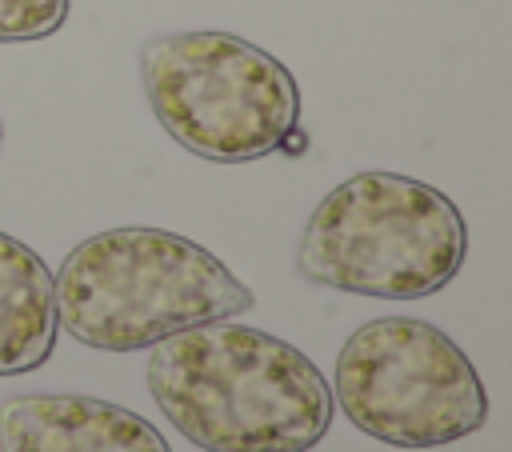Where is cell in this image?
Segmentation results:
<instances>
[{
  "mask_svg": "<svg viewBox=\"0 0 512 452\" xmlns=\"http://www.w3.org/2000/svg\"><path fill=\"white\" fill-rule=\"evenodd\" d=\"M0 144H4V128H0Z\"/></svg>",
  "mask_w": 512,
  "mask_h": 452,
  "instance_id": "cell-9",
  "label": "cell"
},
{
  "mask_svg": "<svg viewBox=\"0 0 512 452\" xmlns=\"http://www.w3.org/2000/svg\"><path fill=\"white\" fill-rule=\"evenodd\" d=\"M56 288L48 264L0 232V376L40 368L56 348Z\"/></svg>",
  "mask_w": 512,
  "mask_h": 452,
  "instance_id": "cell-7",
  "label": "cell"
},
{
  "mask_svg": "<svg viewBox=\"0 0 512 452\" xmlns=\"http://www.w3.org/2000/svg\"><path fill=\"white\" fill-rule=\"evenodd\" d=\"M52 288L64 332L100 352L152 348L172 332L232 320L256 304L244 280L204 244L132 224L80 240Z\"/></svg>",
  "mask_w": 512,
  "mask_h": 452,
  "instance_id": "cell-2",
  "label": "cell"
},
{
  "mask_svg": "<svg viewBox=\"0 0 512 452\" xmlns=\"http://www.w3.org/2000/svg\"><path fill=\"white\" fill-rule=\"evenodd\" d=\"M464 256V216L440 188L400 172H356L312 208L296 268L336 292L420 300L448 288Z\"/></svg>",
  "mask_w": 512,
  "mask_h": 452,
  "instance_id": "cell-3",
  "label": "cell"
},
{
  "mask_svg": "<svg viewBox=\"0 0 512 452\" xmlns=\"http://www.w3.org/2000/svg\"><path fill=\"white\" fill-rule=\"evenodd\" d=\"M148 392L204 452H308L336 412L324 372L296 344L232 320L156 340Z\"/></svg>",
  "mask_w": 512,
  "mask_h": 452,
  "instance_id": "cell-1",
  "label": "cell"
},
{
  "mask_svg": "<svg viewBox=\"0 0 512 452\" xmlns=\"http://www.w3.org/2000/svg\"><path fill=\"white\" fill-rule=\"evenodd\" d=\"M72 0H0V44L44 40L64 28Z\"/></svg>",
  "mask_w": 512,
  "mask_h": 452,
  "instance_id": "cell-8",
  "label": "cell"
},
{
  "mask_svg": "<svg viewBox=\"0 0 512 452\" xmlns=\"http://www.w3.org/2000/svg\"><path fill=\"white\" fill-rule=\"evenodd\" d=\"M332 404L392 448H444L488 420V392L464 348L412 316L368 320L344 340Z\"/></svg>",
  "mask_w": 512,
  "mask_h": 452,
  "instance_id": "cell-5",
  "label": "cell"
},
{
  "mask_svg": "<svg viewBox=\"0 0 512 452\" xmlns=\"http://www.w3.org/2000/svg\"><path fill=\"white\" fill-rule=\"evenodd\" d=\"M140 84L160 128L212 164L264 160L300 124L296 76L272 52L220 28L144 40Z\"/></svg>",
  "mask_w": 512,
  "mask_h": 452,
  "instance_id": "cell-4",
  "label": "cell"
},
{
  "mask_svg": "<svg viewBox=\"0 0 512 452\" xmlns=\"http://www.w3.org/2000/svg\"><path fill=\"white\" fill-rule=\"evenodd\" d=\"M0 452H172L152 420L96 396H12L0 408Z\"/></svg>",
  "mask_w": 512,
  "mask_h": 452,
  "instance_id": "cell-6",
  "label": "cell"
}]
</instances>
